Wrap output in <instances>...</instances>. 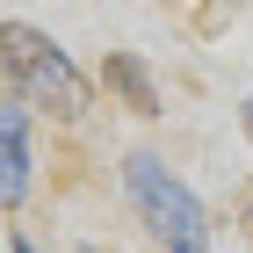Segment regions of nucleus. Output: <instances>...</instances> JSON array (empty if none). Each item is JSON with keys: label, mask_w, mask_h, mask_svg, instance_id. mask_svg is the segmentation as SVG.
I'll return each instance as SVG.
<instances>
[{"label": "nucleus", "mask_w": 253, "mask_h": 253, "mask_svg": "<svg viewBox=\"0 0 253 253\" xmlns=\"http://www.w3.org/2000/svg\"><path fill=\"white\" fill-rule=\"evenodd\" d=\"M239 232H246V246H253V195H246V210H239Z\"/></svg>", "instance_id": "423d86ee"}, {"label": "nucleus", "mask_w": 253, "mask_h": 253, "mask_svg": "<svg viewBox=\"0 0 253 253\" xmlns=\"http://www.w3.org/2000/svg\"><path fill=\"white\" fill-rule=\"evenodd\" d=\"M37 109L15 94V87H0V210L22 217L29 188H37Z\"/></svg>", "instance_id": "7ed1b4c3"}, {"label": "nucleus", "mask_w": 253, "mask_h": 253, "mask_svg": "<svg viewBox=\"0 0 253 253\" xmlns=\"http://www.w3.org/2000/svg\"><path fill=\"white\" fill-rule=\"evenodd\" d=\"M7 253H43V246H37V232H29V224H7Z\"/></svg>", "instance_id": "39448f33"}, {"label": "nucleus", "mask_w": 253, "mask_h": 253, "mask_svg": "<svg viewBox=\"0 0 253 253\" xmlns=\"http://www.w3.org/2000/svg\"><path fill=\"white\" fill-rule=\"evenodd\" d=\"M123 181V203H130V217L145 224V239H152L159 253H210L217 246V224H210V203L188 188V181L167 167V152H123L116 167Z\"/></svg>", "instance_id": "f03ea898"}, {"label": "nucleus", "mask_w": 253, "mask_h": 253, "mask_svg": "<svg viewBox=\"0 0 253 253\" xmlns=\"http://www.w3.org/2000/svg\"><path fill=\"white\" fill-rule=\"evenodd\" d=\"M246 152H253V101H246Z\"/></svg>", "instance_id": "0eeeda50"}, {"label": "nucleus", "mask_w": 253, "mask_h": 253, "mask_svg": "<svg viewBox=\"0 0 253 253\" xmlns=\"http://www.w3.org/2000/svg\"><path fill=\"white\" fill-rule=\"evenodd\" d=\"M80 253H101V246H80Z\"/></svg>", "instance_id": "6e6552de"}, {"label": "nucleus", "mask_w": 253, "mask_h": 253, "mask_svg": "<svg viewBox=\"0 0 253 253\" xmlns=\"http://www.w3.org/2000/svg\"><path fill=\"white\" fill-rule=\"evenodd\" d=\"M101 94L116 101V109H130L137 123H152L159 109H167V94H159V73H152V58L145 51H101Z\"/></svg>", "instance_id": "20e7f679"}, {"label": "nucleus", "mask_w": 253, "mask_h": 253, "mask_svg": "<svg viewBox=\"0 0 253 253\" xmlns=\"http://www.w3.org/2000/svg\"><path fill=\"white\" fill-rule=\"evenodd\" d=\"M0 87H15L58 130H87V116H94V80L80 73V58L51 29H37V22H22V15L0 22Z\"/></svg>", "instance_id": "f257e3e1"}]
</instances>
